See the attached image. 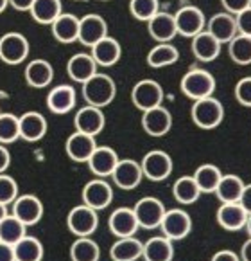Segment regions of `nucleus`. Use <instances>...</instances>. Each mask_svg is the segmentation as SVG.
I'll list each match as a JSON object with an SVG mask.
<instances>
[{
    "label": "nucleus",
    "mask_w": 251,
    "mask_h": 261,
    "mask_svg": "<svg viewBox=\"0 0 251 261\" xmlns=\"http://www.w3.org/2000/svg\"><path fill=\"white\" fill-rule=\"evenodd\" d=\"M115 96H117V85L113 77L108 74L97 72L83 83V97L86 105H91V107H108L115 99Z\"/></svg>",
    "instance_id": "nucleus-1"
},
{
    "label": "nucleus",
    "mask_w": 251,
    "mask_h": 261,
    "mask_svg": "<svg viewBox=\"0 0 251 261\" xmlns=\"http://www.w3.org/2000/svg\"><path fill=\"white\" fill-rule=\"evenodd\" d=\"M191 117L194 124L201 130H213L225 119V107L217 97H203L194 101L191 110Z\"/></svg>",
    "instance_id": "nucleus-2"
},
{
    "label": "nucleus",
    "mask_w": 251,
    "mask_h": 261,
    "mask_svg": "<svg viewBox=\"0 0 251 261\" xmlns=\"http://www.w3.org/2000/svg\"><path fill=\"white\" fill-rule=\"evenodd\" d=\"M179 89L186 97H191L192 101L203 99V97H210L215 90V77L205 69L194 67L191 69L179 81Z\"/></svg>",
    "instance_id": "nucleus-3"
},
{
    "label": "nucleus",
    "mask_w": 251,
    "mask_h": 261,
    "mask_svg": "<svg viewBox=\"0 0 251 261\" xmlns=\"http://www.w3.org/2000/svg\"><path fill=\"white\" fill-rule=\"evenodd\" d=\"M142 171H144V178L151 182H162L167 180L172 175L174 169V162L172 157L164 150H151L144 155L140 161Z\"/></svg>",
    "instance_id": "nucleus-4"
},
{
    "label": "nucleus",
    "mask_w": 251,
    "mask_h": 261,
    "mask_svg": "<svg viewBox=\"0 0 251 261\" xmlns=\"http://www.w3.org/2000/svg\"><path fill=\"white\" fill-rule=\"evenodd\" d=\"M97 225H99L97 211L84 204L76 205L67 215V227H69V230L76 238H88V236H91L97 230Z\"/></svg>",
    "instance_id": "nucleus-5"
},
{
    "label": "nucleus",
    "mask_w": 251,
    "mask_h": 261,
    "mask_svg": "<svg viewBox=\"0 0 251 261\" xmlns=\"http://www.w3.org/2000/svg\"><path fill=\"white\" fill-rule=\"evenodd\" d=\"M135 216L138 220V225L140 229H158L162 225V220L165 216V205L160 198H154V196H144L135 204L133 207Z\"/></svg>",
    "instance_id": "nucleus-6"
},
{
    "label": "nucleus",
    "mask_w": 251,
    "mask_h": 261,
    "mask_svg": "<svg viewBox=\"0 0 251 261\" xmlns=\"http://www.w3.org/2000/svg\"><path fill=\"white\" fill-rule=\"evenodd\" d=\"M164 89L162 85L154 80H142L135 83L133 90H131V101L138 110L145 112L151 108L160 107L164 103Z\"/></svg>",
    "instance_id": "nucleus-7"
},
{
    "label": "nucleus",
    "mask_w": 251,
    "mask_h": 261,
    "mask_svg": "<svg viewBox=\"0 0 251 261\" xmlns=\"http://www.w3.org/2000/svg\"><path fill=\"white\" fill-rule=\"evenodd\" d=\"M29 40L20 33H6L0 38V60L8 65H20L29 56Z\"/></svg>",
    "instance_id": "nucleus-8"
},
{
    "label": "nucleus",
    "mask_w": 251,
    "mask_h": 261,
    "mask_svg": "<svg viewBox=\"0 0 251 261\" xmlns=\"http://www.w3.org/2000/svg\"><path fill=\"white\" fill-rule=\"evenodd\" d=\"M160 229L165 238H169L171 242H179V240L186 238V236L191 234L192 218L183 209H169V211H165Z\"/></svg>",
    "instance_id": "nucleus-9"
},
{
    "label": "nucleus",
    "mask_w": 251,
    "mask_h": 261,
    "mask_svg": "<svg viewBox=\"0 0 251 261\" xmlns=\"http://www.w3.org/2000/svg\"><path fill=\"white\" fill-rule=\"evenodd\" d=\"M174 22L178 35L189 36V38H194L196 35L205 31L206 27L205 13L196 6H183L178 13H174Z\"/></svg>",
    "instance_id": "nucleus-10"
},
{
    "label": "nucleus",
    "mask_w": 251,
    "mask_h": 261,
    "mask_svg": "<svg viewBox=\"0 0 251 261\" xmlns=\"http://www.w3.org/2000/svg\"><path fill=\"white\" fill-rule=\"evenodd\" d=\"M81 198H83L84 205L96 209V211H103V209H106L111 204V200H113V189H111V186L104 178L97 177L84 184Z\"/></svg>",
    "instance_id": "nucleus-11"
},
{
    "label": "nucleus",
    "mask_w": 251,
    "mask_h": 261,
    "mask_svg": "<svg viewBox=\"0 0 251 261\" xmlns=\"http://www.w3.org/2000/svg\"><path fill=\"white\" fill-rule=\"evenodd\" d=\"M111 178H113L115 186L118 189H124V191H131V189L138 188L144 178V171H142V166L138 161L133 159H120L118 164L115 166L113 173H111Z\"/></svg>",
    "instance_id": "nucleus-12"
},
{
    "label": "nucleus",
    "mask_w": 251,
    "mask_h": 261,
    "mask_svg": "<svg viewBox=\"0 0 251 261\" xmlns=\"http://www.w3.org/2000/svg\"><path fill=\"white\" fill-rule=\"evenodd\" d=\"M74 126H76V132L97 137L106 126V117H104L103 108L91 107V105L83 107L81 110H77L76 117H74Z\"/></svg>",
    "instance_id": "nucleus-13"
},
{
    "label": "nucleus",
    "mask_w": 251,
    "mask_h": 261,
    "mask_svg": "<svg viewBox=\"0 0 251 261\" xmlns=\"http://www.w3.org/2000/svg\"><path fill=\"white\" fill-rule=\"evenodd\" d=\"M142 128L151 137H164L172 128V115L164 105L142 112Z\"/></svg>",
    "instance_id": "nucleus-14"
},
{
    "label": "nucleus",
    "mask_w": 251,
    "mask_h": 261,
    "mask_svg": "<svg viewBox=\"0 0 251 261\" xmlns=\"http://www.w3.org/2000/svg\"><path fill=\"white\" fill-rule=\"evenodd\" d=\"M25 227H33L43 218V204L35 195H18L13 202V213Z\"/></svg>",
    "instance_id": "nucleus-15"
},
{
    "label": "nucleus",
    "mask_w": 251,
    "mask_h": 261,
    "mask_svg": "<svg viewBox=\"0 0 251 261\" xmlns=\"http://www.w3.org/2000/svg\"><path fill=\"white\" fill-rule=\"evenodd\" d=\"M106 36H108V23L101 15L91 13V15L79 18V40L77 42H81L83 45L91 49L97 42H101Z\"/></svg>",
    "instance_id": "nucleus-16"
},
{
    "label": "nucleus",
    "mask_w": 251,
    "mask_h": 261,
    "mask_svg": "<svg viewBox=\"0 0 251 261\" xmlns=\"http://www.w3.org/2000/svg\"><path fill=\"white\" fill-rule=\"evenodd\" d=\"M108 227H110L111 234L117 236V238H130V236L137 234V230L140 229L133 207L115 209L108 218Z\"/></svg>",
    "instance_id": "nucleus-17"
},
{
    "label": "nucleus",
    "mask_w": 251,
    "mask_h": 261,
    "mask_svg": "<svg viewBox=\"0 0 251 261\" xmlns=\"http://www.w3.org/2000/svg\"><path fill=\"white\" fill-rule=\"evenodd\" d=\"M96 137L81 134V132H74L72 135H69V139L65 142V151L69 155V159L74 162H79V164H86L90 161L91 153L96 151Z\"/></svg>",
    "instance_id": "nucleus-18"
},
{
    "label": "nucleus",
    "mask_w": 251,
    "mask_h": 261,
    "mask_svg": "<svg viewBox=\"0 0 251 261\" xmlns=\"http://www.w3.org/2000/svg\"><path fill=\"white\" fill-rule=\"evenodd\" d=\"M147 31L156 43H171L178 36L174 15L165 11H158L147 22Z\"/></svg>",
    "instance_id": "nucleus-19"
},
{
    "label": "nucleus",
    "mask_w": 251,
    "mask_h": 261,
    "mask_svg": "<svg viewBox=\"0 0 251 261\" xmlns=\"http://www.w3.org/2000/svg\"><path fill=\"white\" fill-rule=\"evenodd\" d=\"M206 31L221 43H230L237 35H239V29H237V20L233 15L223 11L213 15L212 18L206 22Z\"/></svg>",
    "instance_id": "nucleus-20"
},
{
    "label": "nucleus",
    "mask_w": 251,
    "mask_h": 261,
    "mask_svg": "<svg viewBox=\"0 0 251 261\" xmlns=\"http://www.w3.org/2000/svg\"><path fill=\"white\" fill-rule=\"evenodd\" d=\"M18 123H20V139L27 142H38L40 139L45 137L47 134V119L43 117L40 112H25V114L18 115Z\"/></svg>",
    "instance_id": "nucleus-21"
},
{
    "label": "nucleus",
    "mask_w": 251,
    "mask_h": 261,
    "mask_svg": "<svg viewBox=\"0 0 251 261\" xmlns=\"http://www.w3.org/2000/svg\"><path fill=\"white\" fill-rule=\"evenodd\" d=\"M118 161L120 159H118L117 151L113 148L97 146L86 164L93 175H97L99 178H104V177H111V173H113L115 166L118 164Z\"/></svg>",
    "instance_id": "nucleus-22"
},
{
    "label": "nucleus",
    "mask_w": 251,
    "mask_h": 261,
    "mask_svg": "<svg viewBox=\"0 0 251 261\" xmlns=\"http://www.w3.org/2000/svg\"><path fill=\"white\" fill-rule=\"evenodd\" d=\"M97 69H99V67H97L96 60L88 53L74 54L69 60V63H67V74L70 76V80L81 85L90 80L93 74H97Z\"/></svg>",
    "instance_id": "nucleus-23"
},
{
    "label": "nucleus",
    "mask_w": 251,
    "mask_h": 261,
    "mask_svg": "<svg viewBox=\"0 0 251 261\" xmlns=\"http://www.w3.org/2000/svg\"><path fill=\"white\" fill-rule=\"evenodd\" d=\"M76 90L70 85H57L47 96V107L52 114H69L76 107Z\"/></svg>",
    "instance_id": "nucleus-24"
},
{
    "label": "nucleus",
    "mask_w": 251,
    "mask_h": 261,
    "mask_svg": "<svg viewBox=\"0 0 251 261\" xmlns=\"http://www.w3.org/2000/svg\"><path fill=\"white\" fill-rule=\"evenodd\" d=\"M247 213L244 211V207L235 202V204H221V207L217 209V223L226 230H240L246 227L247 222Z\"/></svg>",
    "instance_id": "nucleus-25"
},
{
    "label": "nucleus",
    "mask_w": 251,
    "mask_h": 261,
    "mask_svg": "<svg viewBox=\"0 0 251 261\" xmlns=\"http://www.w3.org/2000/svg\"><path fill=\"white\" fill-rule=\"evenodd\" d=\"M52 36L59 43H74L79 40V18L70 13H61L50 25Z\"/></svg>",
    "instance_id": "nucleus-26"
},
{
    "label": "nucleus",
    "mask_w": 251,
    "mask_h": 261,
    "mask_svg": "<svg viewBox=\"0 0 251 261\" xmlns=\"http://www.w3.org/2000/svg\"><path fill=\"white\" fill-rule=\"evenodd\" d=\"M91 58L96 60L97 67H113L115 63L120 60L122 56V47L111 36H106L101 42H97L91 47Z\"/></svg>",
    "instance_id": "nucleus-27"
},
{
    "label": "nucleus",
    "mask_w": 251,
    "mask_h": 261,
    "mask_svg": "<svg viewBox=\"0 0 251 261\" xmlns=\"http://www.w3.org/2000/svg\"><path fill=\"white\" fill-rule=\"evenodd\" d=\"M54 80V69L47 60H33L25 67V81L33 89H47Z\"/></svg>",
    "instance_id": "nucleus-28"
},
{
    "label": "nucleus",
    "mask_w": 251,
    "mask_h": 261,
    "mask_svg": "<svg viewBox=\"0 0 251 261\" xmlns=\"http://www.w3.org/2000/svg\"><path fill=\"white\" fill-rule=\"evenodd\" d=\"M144 261H172L174 259V242L162 236H152L144 243Z\"/></svg>",
    "instance_id": "nucleus-29"
},
{
    "label": "nucleus",
    "mask_w": 251,
    "mask_h": 261,
    "mask_svg": "<svg viewBox=\"0 0 251 261\" xmlns=\"http://www.w3.org/2000/svg\"><path fill=\"white\" fill-rule=\"evenodd\" d=\"M144 243L135 236L130 238H118L110 247V257L113 261H137L142 257Z\"/></svg>",
    "instance_id": "nucleus-30"
},
{
    "label": "nucleus",
    "mask_w": 251,
    "mask_h": 261,
    "mask_svg": "<svg viewBox=\"0 0 251 261\" xmlns=\"http://www.w3.org/2000/svg\"><path fill=\"white\" fill-rule=\"evenodd\" d=\"M192 53L199 62H213L221 54V43L205 29L192 38Z\"/></svg>",
    "instance_id": "nucleus-31"
},
{
    "label": "nucleus",
    "mask_w": 251,
    "mask_h": 261,
    "mask_svg": "<svg viewBox=\"0 0 251 261\" xmlns=\"http://www.w3.org/2000/svg\"><path fill=\"white\" fill-rule=\"evenodd\" d=\"M244 180L239 175H223L215 189V196L221 200V204H235L240 200L244 191Z\"/></svg>",
    "instance_id": "nucleus-32"
},
{
    "label": "nucleus",
    "mask_w": 251,
    "mask_h": 261,
    "mask_svg": "<svg viewBox=\"0 0 251 261\" xmlns=\"http://www.w3.org/2000/svg\"><path fill=\"white\" fill-rule=\"evenodd\" d=\"M13 249H15V261H42L45 254L43 243L30 234H25L20 242H16Z\"/></svg>",
    "instance_id": "nucleus-33"
},
{
    "label": "nucleus",
    "mask_w": 251,
    "mask_h": 261,
    "mask_svg": "<svg viewBox=\"0 0 251 261\" xmlns=\"http://www.w3.org/2000/svg\"><path fill=\"white\" fill-rule=\"evenodd\" d=\"M29 13L35 22L42 25H52L54 20L63 13V6H61V0H35Z\"/></svg>",
    "instance_id": "nucleus-34"
},
{
    "label": "nucleus",
    "mask_w": 251,
    "mask_h": 261,
    "mask_svg": "<svg viewBox=\"0 0 251 261\" xmlns=\"http://www.w3.org/2000/svg\"><path fill=\"white\" fill-rule=\"evenodd\" d=\"M179 60V50L172 43H158L147 54V65L151 69H164L174 65Z\"/></svg>",
    "instance_id": "nucleus-35"
},
{
    "label": "nucleus",
    "mask_w": 251,
    "mask_h": 261,
    "mask_svg": "<svg viewBox=\"0 0 251 261\" xmlns=\"http://www.w3.org/2000/svg\"><path fill=\"white\" fill-rule=\"evenodd\" d=\"M194 180L201 193H215L217 184L221 180L223 171L215 164H201L194 171Z\"/></svg>",
    "instance_id": "nucleus-36"
},
{
    "label": "nucleus",
    "mask_w": 251,
    "mask_h": 261,
    "mask_svg": "<svg viewBox=\"0 0 251 261\" xmlns=\"http://www.w3.org/2000/svg\"><path fill=\"white\" fill-rule=\"evenodd\" d=\"M172 195H174L176 202L183 205H191L194 202H198V198L201 196V191H199L198 184H196L194 177H179L178 180L172 186Z\"/></svg>",
    "instance_id": "nucleus-37"
},
{
    "label": "nucleus",
    "mask_w": 251,
    "mask_h": 261,
    "mask_svg": "<svg viewBox=\"0 0 251 261\" xmlns=\"http://www.w3.org/2000/svg\"><path fill=\"white\" fill-rule=\"evenodd\" d=\"M101 247L97 242L88 238H76V242L70 247V259L72 261H99Z\"/></svg>",
    "instance_id": "nucleus-38"
},
{
    "label": "nucleus",
    "mask_w": 251,
    "mask_h": 261,
    "mask_svg": "<svg viewBox=\"0 0 251 261\" xmlns=\"http://www.w3.org/2000/svg\"><path fill=\"white\" fill-rule=\"evenodd\" d=\"M27 227L16 218L15 215H8L0 220V242L15 245L16 242L23 238L27 234Z\"/></svg>",
    "instance_id": "nucleus-39"
},
{
    "label": "nucleus",
    "mask_w": 251,
    "mask_h": 261,
    "mask_svg": "<svg viewBox=\"0 0 251 261\" xmlns=\"http://www.w3.org/2000/svg\"><path fill=\"white\" fill-rule=\"evenodd\" d=\"M228 54L237 65H251V36L237 35L228 43Z\"/></svg>",
    "instance_id": "nucleus-40"
},
{
    "label": "nucleus",
    "mask_w": 251,
    "mask_h": 261,
    "mask_svg": "<svg viewBox=\"0 0 251 261\" xmlns=\"http://www.w3.org/2000/svg\"><path fill=\"white\" fill-rule=\"evenodd\" d=\"M20 139L18 115L2 112L0 114V144H11Z\"/></svg>",
    "instance_id": "nucleus-41"
},
{
    "label": "nucleus",
    "mask_w": 251,
    "mask_h": 261,
    "mask_svg": "<svg viewBox=\"0 0 251 261\" xmlns=\"http://www.w3.org/2000/svg\"><path fill=\"white\" fill-rule=\"evenodd\" d=\"M130 11L140 22H149L156 13L160 11V2L158 0H131Z\"/></svg>",
    "instance_id": "nucleus-42"
},
{
    "label": "nucleus",
    "mask_w": 251,
    "mask_h": 261,
    "mask_svg": "<svg viewBox=\"0 0 251 261\" xmlns=\"http://www.w3.org/2000/svg\"><path fill=\"white\" fill-rule=\"evenodd\" d=\"M18 198V184L13 177L2 173L0 175V204L9 205Z\"/></svg>",
    "instance_id": "nucleus-43"
},
{
    "label": "nucleus",
    "mask_w": 251,
    "mask_h": 261,
    "mask_svg": "<svg viewBox=\"0 0 251 261\" xmlns=\"http://www.w3.org/2000/svg\"><path fill=\"white\" fill-rule=\"evenodd\" d=\"M235 99L239 105L251 108V76L242 77L235 85Z\"/></svg>",
    "instance_id": "nucleus-44"
},
{
    "label": "nucleus",
    "mask_w": 251,
    "mask_h": 261,
    "mask_svg": "<svg viewBox=\"0 0 251 261\" xmlns=\"http://www.w3.org/2000/svg\"><path fill=\"white\" fill-rule=\"evenodd\" d=\"M237 20V29H239V35L251 36V6L247 9H244L242 13L235 16Z\"/></svg>",
    "instance_id": "nucleus-45"
},
{
    "label": "nucleus",
    "mask_w": 251,
    "mask_h": 261,
    "mask_svg": "<svg viewBox=\"0 0 251 261\" xmlns=\"http://www.w3.org/2000/svg\"><path fill=\"white\" fill-rule=\"evenodd\" d=\"M223 8L226 13L237 16L239 13H242L244 9H247L251 6V0H221Z\"/></svg>",
    "instance_id": "nucleus-46"
},
{
    "label": "nucleus",
    "mask_w": 251,
    "mask_h": 261,
    "mask_svg": "<svg viewBox=\"0 0 251 261\" xmlns=\"http://www.w3.org/2000/svg\"><path fill=\"white\" fill-rule=\"evenodd\" d=\"M210 261H240V256L233 250H219L212 256Z\"/></svg>",
    "instance_id": "nucleus-47"
},
{
    "label": "nucleus",
    "mask_w": 251,
    "mask_h": 261,
    "mask_svg": "<svg viewBox=\"0 0 251 261\" xmlns=\"http://www.w3.org/2000/svg\"><path fill=\"white\" fill-rule=\"evenodd\" d=\"M9 164H11V153L4 144H0V175L8 171Z\"/></svg>",
    "instance_id": "nucleus-48"
},
{
    "label": "nucleus",
    "mask_w": 251,
    "mask_h": 261,
    "mask_svg": "<svg viewBox=\"0 0 251 261\" xmlns=\"http://www.w3.org/2000/svg\"><path fill=\"white\" fill-rule=\"evenodd\" d=\"M239 204L242 205L247 215H251V184L244 186V191H242V195H240Z\"/></svg>",
    "instance_id": "nucleus-49"
},
{
    "label": "nucleus",
    "mask_w": 251,
    "mask_h": 261,
    "mask_svg": "<svg viewBox=\"0 0 251 261\" xmlns=\"http://www.w3.org/2000/svg\"><path fill=\"white\" fill-rule=\"evenodd\" d=\"M0 261H15V249H13V245L0 242Z\"/></svg>",
    "instance_id": "nucleus-50"
},
{
    "label": "nucleus",
    "mask_w": 251,
    "mask_h": 261,
    "mask_svg": "<svg viewBox=\"0 0 251 261\" xmlns=\"http://www.w3.org/2000/svg\"><path fill=\"white\" fill-rule=\"evenodd\" d=\"M35 4V0H9V6L16 9V11H30Z\"/></svg>",
    "instance_id": "nucleus-51"
},
{
    "label": "nucleus",
    "mask_w": 251,
    "mask_h": 261,
    "mask_svg": "<svg viewBox=\"0 0 251 261\" xmlns=\"http://www.w3.org/2000/svg\"><path fill=\"white\" fill-rule=\"evenodd\" d=\"M240 261H251V238H247L240 247Z\"/></svg>",
    "instance_id": "nucleus-52"
},
{
    "label": "nucleus",
    "mask_w": 251,
    "mask_h": 261,
    "mask_svg": "<svg viewBox=\"0 0 251 261\" xmlns=\"http://www.w3.org/2000/svg\"><path fill=\"white\" fill-rule=\"evenodd\" d=\"M4 216H8V205L0 204V220L4 218Z\"/></svg>",
    "instance_id": "nucleus-53"
},
{
    "label": "nucleus",
    "mask_w": 251,
    "mask_h": 261,
    "mask_svg": "<svg viewBox=\"0 0 251 261\" xmlns=\"http://www.w3.org/2000/svg\"><path fill=\"white\" fill-rule=\"evenodd\" d=\"M8 6H9V0H0V13H4Z\"/></svg>",
    "instance_id": "nucleus-54"
},
{
    "label": "nucleus",
    "mask_w": 251,
    "mask_h": 261,
    "mask_svg": "<svg viewBox=\"0 0 251 261\" xmlns=\"http://www.w3.org/2000/svg\"><path fill=\"white\" fill-rule=\"evenodd\" d=\"M244 229L247 230V234H249V238H251V215L247 216V222H246V227H244Z\"/></svg>",
    "instance_id": "nucleus-55"
},
{
    "label": "nucleus",
    "mask_w": 251,
    "mask_h": 261,
    "mask_svg": "<svg viewBox=\"0 0 251 261\" xmlns=\"http://www.w3.org/2000/svg\"><path fill=\"white\" fill-rule=\"evenodd\" d=\"M0 114H2V110H0Z\"/></svg>",
    "instance_id": "nucleus-56"
}]
</instances>
